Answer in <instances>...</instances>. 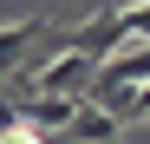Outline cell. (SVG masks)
<instances>
[{"instance_id":"6da1fadb","label":"cell","mask_w":150,"mask_h":144,"mask_svg":"<svg viewBox=\"0 0 150 144\" xmlns=\"http://www.w3.org/2000/svg\"><path fill=\"white\" fill-rule=\"evenodd\" d=\"M98 72H105V66H91L85 53H59L46 72H33V92H39V98H72V105H85L91 85H98Z\"/></svg>"},{"instance_id":"7a4b0ae2","label":"cell","mask_w":150,"mask_h":144,"mask_svg":"<svg viewBox=\"0 0 150 144\" xmlns=\"http://www.w3.org/2000/svg\"><path fill=\"white\" fill-rule=\"evenodd\" d=\"M111 138H117V118L98 111V105H79V111H72V125L59 131V144H111Z\"/></svg>"},{"instance_id":"3957f363","label":"cell","mask_w":150,"mask_h":144,"mask_svg":"<svg viewBox=\"0 0 150 144\" xmlns=\"http://www.w3.org/2000/svg\"><path fill=\"white\" fill-rule=\"evenodd\" d=\"M39 33H46V20H20V26H7V33H0V72H7V66H20L26 39H39Z\"/></svg>"},{"instance_id":"277c9868","label":"cell","mask_w":150,"mask_h":144,"mask_svg":"<svg viewBox=\"0 0 150 144\" xmlns=\"http://www.w3.org/2000/svg\"><path fill=\"white\" fill-rule=\"evenodd\" d=\"M0 144H46L33 125H0Z\"/></svg>"},{"instance_id":"5b68a950","label":"cell","mask_w":150,"mask_h":144,"mask_svg":"<svg viewBox=\"0 0 150 144\" xmlns=\"http://www.w3.org/2000/svg\"><path fill=\"white\" fill-rule=\"evenodd\" d=\"M124 118H150V85H144L137 98H131V111H124Z\"/></svg>"}]
</instances>
